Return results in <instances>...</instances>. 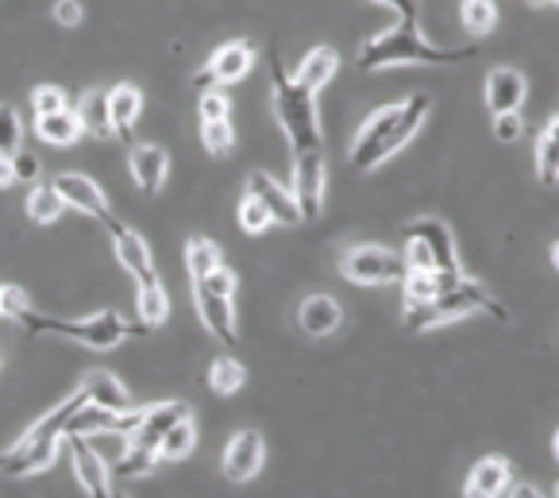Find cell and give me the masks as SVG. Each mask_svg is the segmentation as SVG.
I'll list each match as a JSON object with an SVG mask.
<instances>
[{"label": "cell", "instance_id": "47", "mask_svg": "<svg viewBox=\"0 0 559 498\" xmlns=\"http://www.w3.org/2000/svg\"><path fill=\"white\" fill-rule=\"evenodd\" d=\"M108 498H128V495H123V490H116V487H112V495H108Z\"/></svg>", "mask_w": 559, "mask_h": 498}, {"label": "cell", "instance_id": "44", "mask_svg": "<svg viewBox=\"0 0 559 498\" xmlns=\"http://www.w3.org/2000/svg\"><path fill=\"white\" fill-rule=\"evenodd\" d=\"M55 20L62 27H78V24H82V4H74V0H62V4H55Z\"/></svg>", "mask_w": 559, "mask_h": 498}, {"label": "cell", "instance_id": "34", "mask_svg": "<svg viewBox=\"0 0 559 498\" xmlns=\"http://www.w3.org/2000/svg\"><path fill=\"white\" fill-rule=\"evenodd\" d=\"M24 143V120L12 105H0V158H12Z\"/></svg>", "mask_w": 559, "mask_h": 498}, {"label": "cell", "instance_id": "15", "mask_svg": "<svg viewBox=\"0 0 559 498\" xmlns=\"http://www.w3.org/2000/svg\"><path fill=\"white\" fill-rule=\"evenodd\" d=\"M108 236H112V248H116V259H120V266H123L128 274H132L135 283H140V286L158 283V274H155V256H151L147 240H143V236L135 233V228L116 225Z\"/></svg>", "mask_w": 559, "mask_h": 498}, {"label": "cell", "instance_id": "46", "mask_svg": "<svg viewBox=\"0 0 559 498\" xmlns=\"http://www.w3.org/2000/svg\"><path fill=\"white\" fill-rule=\"evenodd\" d=\"M12 182H16V178H12V163L9 158H0V190H9Z\"/></svg>", "mask_w": 559, "mask_h": 498}, {"label": "cell", "instance_id": "2", "mask_svg": "<svg viewBox=\"0 0 559 498\" xmlns=\"http://www.w3.org/2000/svg\"><path fill=\"white\" fill-rule=\"evenodd\" d=\"M397 24L390 32L374 35V39L362 43L359 50V67L362 70H382L397 67V62H428V67H452V62H467L478 55V47H437L428 43L420 32L417 4H394Z\"/></svg>", "mask_w": 559, "mask_h": 498}, {"label": "cell", "instance_id": "22", "mask_svg": "<svg viewBox=\"0 0 559 498\" xmlns=\"http://www.w3.org/2000/svg\"><path fill=\"white\" fill-rule=\"evenodd\" d=\"M344 321V309L329 294H309V298L297 306V324H301L305 336H332Z\"/></svg>", "mask_w": 559, "mask_h": 498}, {"label": "cell", "instance_id": "36", "mask_svg": "<svg viewBox=\"0 0 559 498\" xmlns=\"http://www.w3.org/2000/svg\"><path fill=\"white\" fill-rule=\"evenodd\" d=\"M236 216H239V228H243L247 236H259V233H266V228L274 225L271 213H266V209L259 205V201L251 198V193H243V201H239Z\"/></svg>", "mask_w": 559, "mask_h": 498}, {"label": "cell", "instance_id": "30", "mask_svg": "<svg viewBox=\"0 0 559 498\" xmlns=\"http://www.w3.org/2000/svg\"><path fill=\"white\" fill-rule=\"evenodd\" d=\"M35 132L47 143H55V147H70V143H78L82 128H78L74 112L62 108V112H50V117H35Z\"/></svg>", "mask_w": 559, "mask_h": 498}, {"label": "cell", "instance_id": "14", "mask_svg": "<svg viewBox=\"0 0 559 498\" xmlns=\"http://www.w3.org/2000/svg\"><path fill=\"white\" fill-rule=\"evenodd\" d=\"M247 193H251V198L271 213L274 225H301V213H297L294 193H289V186H282L274 175H266V170H251V178H247Z\"/></svg>", "mask_w": 559, "mask_h": 498}, {"label": "cell", "instance_id": "42", "mask_svg": "<svg viewBox=\"0 0 559 498\" xmlns=\"http://www.w3.org/2000/svg\"><path fill=\"white\" fill-rule=\"evenodd\" d=\"M9 163H12V178H16V182H27V186L39 182V158H35L32 151H16Z\"/></svg>", "mask_w": 559, "mask_h": 498}, {"label": "cell", "instance_id": "3", "mask_svg": "<svg viewBox=\"0 0 559 498\" xmlns=\"http://www.w3.org/2000/svg\"><path fill=\"white\" fill-rule=\"evenodd\" d=\"M82 406H85V394H82V387H78L62 406L43 414L9 452H0V475H9V479H27V475H39V472H47V467H55L58 452H62V440H67L70 417H74Z\"/></svg>", "mask_w": 559, "mask_h": 498}, {"label": "cell", "instance_id": "40", "mask_svg": "<svg viewBox=\"0 0 559 498\" xmlns=\"http://www.w3.org/2000/svg\"><path fill=\"white\" fill-rule=\"evenodd\" d=\"M32 108H35V117L62 112V108H67V93L58 90V85H39V90H32Z\"/></svg>", "mask_w": 559, "mask_h": 498}, {"label": "cell", "instance_id": "28", "mask_svg": "<svg viewBox=\"0 0 559 498\" xmlns=\"http://www.w3.org/2000/svg\"><path fill=\"white\" fill-rule=\"evenodd\" d=\"M216 266H224L221 248H216L213 240H205V236H193V240L186 244V271H190V278L201 283V278H209V274L216 271Z\"/></svg>", "mask_w": 559, "mask_h": 498}, {"label": "cell", "instance_id": "19", "mask_svg": "<svg viewBox=\"0 0 559 498\" xmlns=\"http://www.w3.org/2000/svg\"><path fill=\"white\" fill-rule=\"evenodd\" d=\"M181 417H186V406L181 402H155V406H143V417L140 425L132 429V437H128V444L132 449H158V440L170 432V425H178Z\"/></svg>", "mask_w": 559, "mask_h": 498}, {"label": "cell", "instance_id": "43", "mask_svg": "<svg viewBox=\"0 0 559 498\" xmlns=\"http://www.w3.org/2000/svg\"><path fill=\"white\" fill-rule=\"evenodd\" d=\"M521 112H513V117H493V135L502 143H513V140H521Z\"/></svg>", "mask_w": 559, "mask_h": 498}, {"label": "cell", "instance_id": "18", "mask_svg": "<svg viewBox=\"0 0 559 498\" xmlns=\"http://www.w3.org/2000/svg\"><path fill=\"white\" fill-rule=\"evenodd\" d=\"M82 394H85V406L105 410V414H116V417L132 414V410H135L128 387H123V382L116 379L112 371H90L82 379Z\"/></svg>", "mask_w": 559, "mask_h": 498}, {"label": "cell", "instance_id": "38", "mask_svg": "<svg viewBox=\"0 0 559 498\" xmlns=\"http://www.w3.org/2000/svg\"><path fill=\"white\" fill-rule=\"evenodd\" d=\"M201 143H205L209 155L224 158L236 151V132H231L228 120H224V124H201Z\"/></svg>", "mask_w": 559, "mask_h": 498}, {"label": "cell", "instance_id": "13", "mask_svg": "<svg viewBox=\"0 0 559 498\" xmlns=\"http://www.w3.org/2000/svg\"><path fill=\"white\" fill-rule=\"evenodd\" d=\"M486 108H490V117H513V112H521V105H525L528 97V82L521 70L513 67H493L490 74H486Z\"/></svg>", "mask_w": 559, "mask_h": 498}, {"label": "cell", "instance_id": "27", "mask_svg": "<svg viewBox=\"0 0 559 498\" xmlns=\"http://www.w3.org/2000/svg\"><path fill=\"white\" fill-rule=\"evenodd\" d=\"M62 213H67V205L55 193V186L35 182L32 193H27V216H32L35 225H55V221H62Z\"/></svg>", "mask_w": 559, "mask_h": 498}, {"label": "cell", "instance_id": "4", "mask_svg": "<svg viewBox=\"0 0 559 498\" xmlns=\"http://www.w3.org/2000/svg\"><path fill=\"white\" fill-rule=\"evenodd\" d=\"M16 324L27 332H35V336H39V332H50V336H62V341H74V344L93 348V352H108L123 341H140V336H147L143 324H128L116 309H100V313L78 317V321H70V317H47V313L27 309Z\"/></svg>", "mask_w": 559, "mask_h": 498}, {"label": "cell", "instance_id": "16", "mask_svg": "<svg viewBox=\"0 0 559 498\" xmlns=\"http://www.w3.org/2000/svg\"><path fill=\"white\" fill-rule=\"evenodd\" d=\"M70 449V460H74V472L78 479H82L85 495L90 498H108L112 495V475H108V464L100 460V452L93 449L85 437H67L62 440Z\"/></svg>", "mask_w": 559, "mask_h": 498}, {"label": "cell", "instance_id": "24", "mask_svg": "<svg viewBox=\"0 0 559 498\" xmlns=\"http://www.w3.org/2000/svg\"><path fill=\"white\" fill-rule=\"evenodd\" d=\"M336 70H340V55H336V50H332V47H313L301 59V70L294 74V85L309 93V97H317V93H321L324 85L336 78Z\"/></svg>", "mask_w": 559, "mask_h": 498}, {"label": "cell", "instance_id": "8", "mask_svg": "<svg viewBox=\"0 0 559 498\" xmlns=\"http://www.w3.org/2000/svg\"><path fill=\"white\" fill-rule=\"evenodd\" d=\"M340 274L355 286H386L405 283V259L382 244H355L340 256Z\"/></svg>", "mask_w": 559, "mask_h": 498}, {"label": "cell", "instance_id": "11", "mask_svg": "<svg viewBox=\"0 0 559 498\" xmlns=\"http://www.w3.org/2000/svg\"><path fill=\"white\" fill-rule=\"evenodd\" d=\"M324 178H329V166H324L321 151H309V155H297L294 163V201L301 221H317L324 213Z\"/></svg>", "mask_w": 559, "mask_h": 498}, {"label": "cell", "instance_id": "31", "mask_svg": "<svg viewBox=\"0 0 559 498\" xmlns=\"http://www.w3.org/2000/svg\"><path fill=\"white\" fill-rule=\"evenodd\" d=\"M135 313H140L143 329H158V324L170 317V298H166L163 283L140 286V298H135Z\"/></svg>", "mask_w": 559, "mask_h": 498}, {"label": "cell", "instance_id": "17", "mask_svg": "<svg viewBox=\"0 0 559 498\" xmlns=\"http://www.w3.org/2000/svg\"><path fill=\"white\" fill-rule=\"evenodd\" d=\"M513 487V464L506 456H483L467 472L463 483V498H506Z\"/></svg>", "mask_w": 559, "mask_h": 498}, {"label": "cell", "instance_id": "6", "mask_svg": "<svg viewBox=\"0 0 559 498\" xmlns=\"http://www.w3.org/2000/svg\"><path fill=\"white\" fill-rule=\"evenodd\" d=\"M271 90H274V117L286 132L294 155L321 151V120H317V97L297 90L294 78L282 70L278 50H271Z\"/></svg>", "mask_w": 559, "mask_h": 498}, {"label": "cell", "instance_id": "9", "mask_svg": "<svg viewBox=\"0 0 559 498\" xmlns=\"http://www.w3.org/2000/svg\"><path fill=\"white\" fill-rule=\"evenodd\" d=\"M251 67H255V50H251V43H221V47L209 55L205 67L193 74V85H198L201 93L205 90H224V85L239 82V78L251 74Z\"/></svg>", "mask_w": 559, "mask_h": 498}, {"label": "cell", "instance_id": "45", "mask_svg": "<svg viewBox=\"0 0 559 498\" xmlns=\"http://www.w3.org/2000/svg\"><path fill=\"white\" fill-rule=\"evenodd\" d=\"M506 498H548L540 487H533V483H513L510 490H506Z\"/></svg>", "mask_w": 559, "mask_h": 498}, {"label": "cell", "instance_id": "39", "mask_svg": "<svg viewBox=\"0 0 559 498\" xmlns=\"http://www.w3.org/2000/svg\"><path fill=\"white\" fill-rule=\"evenodd\" d=\"M193 286H201V290H209L213 298H224V301H231L236 298V286H239V278H236V271L231 266H216L209 278H201V283H193Z\"/></svg>", "mask_w": 559, "mask_h": 498}, {"label": "cell", "instance_id": "1", "mask_svg": "<svg viewBox=\"0 0 559 498\" xmlns=\"http://www.w3.org/2000/svg\"><path fill=\"white\" fill-rule=\"evenodd\" d=\"M428 112H432V97H428V93H413V97H402V100H394V105L374 108V112L362 120L359 132H355L352 151H347L352 166L355 170H374V166H382L386 158H394L397 151L425 128Z\"/></svg>", "mask_w": 559, "mask_h": 498}, {"label": "cell", "instance_id": "35", "mask_svg": "<svg viewBox=\"0 0 559 498\" xmlns=\"http://www.w3.org/2000/svg\"><path fill=\"white\" fill-rule=\"evenodd\" d=\"M460 16L471 35H490L493 24H498V9H493L490 0H467L460 9Z\"/></svg>", "mask_w": 559, "mask_h": 498}, {"label": "cell", "instance_id": "5", "mask_svg": "<svg viewBox=\"0 0 559 498\" xmlns=\"http://www.w3.org/2000/svg\"><path fill=\"white\" fill-rule=\"evenodd\" d=\"M467 313H493L498 321H510L502 301L493 298L483 283H475V278L463 274L460 283L448 286V290L437 294V298L420 301V306H405V329L428 332V329H440V324L460 321V317H467Z\"/></svg>", "mask_w": 559, "mask_h": 498}, {"label": "cell", "instance_id": "12", "mask_svg": "<svg viewBox=\"0 0 559 498\" xmlns=\"http://www.w3.org/2000/svg\"><path fill=\"white\" fill-rule=\"evenodd\" d=\"M263 460H266L263 432H255V429L236 432V437L228 440V449H224V456H221L224 479H231V483H247V479H255L259 467H263Z\"/></svg>", "mask_w": 559, "mask_h": 498}, {"label": "cell", "instance_id": "25", "mask_svg": "<svg viewBox=\"0 0 559 498\" xmlns=\"http://www.w3.org/2000/svg\"><path fill=\"white\" fill-rule=\"evenodd\" d=\"M82 128V135L93 140H112V124H108V90H85L78 97V108H70Z\"/></svg>", "mask_w": 559, "mask_h": 498}, {"label": "cell", "instance_id": "29", "mask_svg": "<svg viewBox=\"0 0 559 498\" xmlns=\"http://www.w3.org/2000/svg\"><path fill=\"white\" fill-rule=\"evenodd\" d=\"M247 382V367L239 364V359L231 356H216L213 364H209V391L221 394V399H228V394H236L239 387Z\"/></svg>", "mask_w": 559, "mask_h": 498}, {"label": "cell", "instance_id": "37", "mask_svg": "<svg viewBox=\"0 0 559 498\" xmlns=\"http://www.w3.org/2000/svg\"><path fill=\"white\" fill-rule=\"evenodd\" d=\"M201 124H224L231 117V97L224 90H205L198 100Z\"/></svg>", "mask_w": 559, "mask_h": 498}, {"label": "cell", "instance_id": "41", "mask_svg": "<svg viewBox=\"0 0 559 498\" xmlns=\"http://www.w3.org/2000/svg\"><path fill=\"white\" fill-rule=\"evenodd\" d=\"M32 309V298H27L20 286H0V317H9V321H20V317Z\"/></svg>", "mask_w": 559, "mask_h": 498}, {"label": "cell", "instance_id": "23", "mask_svg": "<svg viewBox=\"0 0 559 498\" xmlns=\"http://www.w3.org/2000/svg\"><path fill=\"white\" fill-rule=\"evenodd\" d=\"M143 112V93L135 85L120 82L108 90V124H112V135L120 140H132V128Z\"/></svg>", "mask_w": 559, "mask_h": 498}, {"label": "cell", "instance_id": "7", "mask_svg": "<svg viewBox=\"0 0 559 498\" xmlns=\"http://www.w3.org/2000/svg\"><path fill=\"white\" fill-rule=\"evenodd\" d=\"M402 259L409 274H463L455 236L444 221H413L405 228Z\"/></svg>", "mask_w": 559, "mask_h": 498}, {"label": "cell", "instance_id": "21", "mask_svg": "<svg viewBox=\"0 0 559 498\" xmlns=\"http://www.w3.org/2000/svg\"><path fill=\"white\" fill-rule=\"evenodd\" d=\"M193 301H198V313H201V321H205V329L213 332L224 348H236V341H239L236 306H231V301H224V298H213V294L201 290V286H193Z\"/></svg>", "mask_w": 559, "mask_h": 498}, {"label": "cell", "instance_id": "32", "mask_svg": "<svg viewBox=\"0 0 559 498\" xmlns=\"http://www.w3.org/2000/svg\"><path fill=\"white\" fill-rule=\"evenodd\" d=\"M193 444H198V429H193L190 414H186L178 425H170V432L158 440L155 452H158V460H186L193 452Z\"/></svg>", "mask_w": 559, "mask_h": 498}, {"label": "cell", "instance_id": "20", "mask_svg": "<svg viewBox=\"0 0 559 498\" xmlns=\"http://www.w3.org/2000/svg\"><path fill=\"white\" fill-rule=\"evenodd\" d=\"M128 170H132L135 186H140L143 193H158L166 175H170V158H166V151L155 147V143H135L132 155H128Z\"/></svg>", "mask_w": 559, "mask_h": 498}, {"label": "cell", "instance_id": "10", "mask_svg": "<svg viewBox=\"0 0 559 498\" xmlns=\"http://www.w3.org/2000/svg\"><path fill=\"white\" fill-rule=\"evenodd\" d=\"M50 186H55V193L62 198V205H70V209H78V213L100 221L108 233L120 225V221L112 216V205H108V198L100 193V186L93 182V178H85V175H58V178H50Z\"/></svg>", "mask_w": 559, "mask_h": 498}, {"label": "cell", "instance_id": "33", "mask_svg": "<svg viewBox=\"0 0 559 498\" xmlns=\"http://www.w3.org/2000/svg\"><path fill=\"white\" fill-rule=\"evenodd\" d=\"M158 467V452L151 449H128L116 456V464L108 467V475H116V479H143V475H151Z\"/></svg>", "mask_w": 559, "mask_h": 498}, {"label": "cell", "instance_id": "26", "mask_svg": "<svg viewBox=\"0 0 559 498\" xmlns=\"http://www.w3.org/2000/svg\"><path fill=\"white\" fill-rule=\"evenodd\" d=\"M536 178H540L544 190H556V178H559V120L556 117L536 135Z\"/></svg>", "mask_w": 559, "mask_h": 498}]
</instances>
